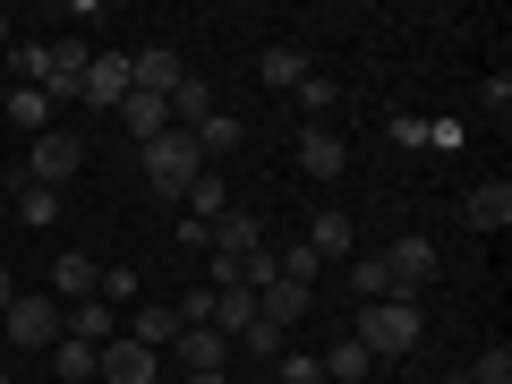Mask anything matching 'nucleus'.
I'll list each match as a JSON object with an SVG mask.
<instances>
[{"label": "nucleus", "mask_w": 512, "mask_h": 384, "mask_svg": "<svg viewBox=\"0 0 512 384\" xmlns=\"http://www.w3.org/2000/svg\"><path fill=\"white\" fill-rule=\"evenodd\" d=\"M350 342H359L367 359H410V350H419V299H367V308L350 316Z\"/></svg>", "instance_id": "nucleus-1"}, {"label": "nucleus", "mask_w": 512, "mask_h": 384, "mask_svg": "<svg viewBox=\"0 0 512 384\" xmlns=\"http://www.w3.org/2000/svg\"><path fill=\"white\" fill-rule=\"evenodd\" d=\"M77 171H86V137L77 128H43V137H26V163H18V180H35V188H69Z\"/></svg>", "instance_id": "nucleus-2"}, {"label": "nucleus", "mask_w": 512, "mask_h": 384, "mask_svg": "<svg viewBox=\"0 0 512 384\" xmlns=\"http://www.w3.org/2000/svg\"><path fill=\"white\" fill-rule=\"evenodd\" d=\"M146 154V180H154V197H188V180L205 171V154H197V137L188 128H163L154 146H137Z\"/></svg>", "instance_id": "nucleus-3"}, {"label": "nucleus", "mask_w": 512, "mask_h": 384, "mask_svg": "<svg viewBox=\"0 0 512 384\" xmlns=\"http://www.w3.org/2000/svg\"><path fill=\"white\" fill-rule=\"evenodd\" d=\"M52 342H60V299L18 291L9 316H0V350H52Z\"/></svg>", "instance_id": "nucleus-4"}, {"label": "nucleus", "mask_w": 512, "mask_h": 384, "mask_svg": "<svg viewBox=\"0 0 512 384\" xmlns=\"http://www.w3.org/2000/svg\"><path fill=\"white\" fill-rule=\"evenodd\" d=\"M86 60H94L86 35H60L52 43V60H43V94H52V111L60 103H86Z\"/></svg>", "instance_id": "nucleus-5"}, {"label": "nucleus", "mask_w": 512, "mask_h": 384, "mask_svg": "<svg viewBox=\"0 0 512 384\" xmlns=\"http://www.w3.org/2000/svg\"><path fill=\"white\" fill-rule=\"evenodd\" d=\"M256 248H265V222H256V214H248V205H231V214H222V222H214V248H205V256H214V282H222V274H231L239 256H256Z\"/></svg>", "instance_id": "nucleus-6"}, {"label": "nucleus", "mask_w": 512, "mask_h": 384, "mask_svg": "<svg viewBox=\"0 0 512 384\" xmlns=\"http://www.w3.org/2000/svg\"><path fill=\"white\" fill-rule=\"evenodd\" d=\"M94 376H103V384H154V376H163V350H137V342L120 333V342L94 350Z\"/></svg>", "instance_id": "nucleus-7"}, {"label": "nucleus", "mask_w": 512, "mask_h": 384, "mask_svg": "<svg viewBox=\"0 0 512 384\" xmlns=\"http://www.w3.org/2000/svg\"><path fill=\"white\" fill-rule=\"evenodd\" d=\"M384 265H393V291H402V299H419V282L436 274V239H427V231H402L393 248H384Z\"/></svg>", "instance_id": "nucleus-8"}, {"label": "nucleus", "mask_w": 512, "mask_h": 384, "mask_svg": "<svg viewBox=\"0 0 512 384\" xmlns=\"http://www.w3.org/2000/svg\"><path fill=\"white\" fill-rule=\"evenodd\" d=\"M180 52H171V43H146V52H128V94H163L171 103V86H180Z\"/></svg>", "instance_id": "nucleus-9"}, {"label": "nucleus", "mask_w": 512, "mask_h": 384, "mask_svg": "<svg viewBox=\"0 0 512 384\" xmlns=\"http://www.w3.org/2000/svg\"><path fill=\"white\" fill-rule=\"evenodd\" d=\"M299 171H308V180H342V171H350V146H342V128H325V120H316L308 137H299Z\"/></svg>", "instance_id": "nucleus-10"}, {"label": "nucleus", "mask_w": 512, "mask_h": 384, "mask_svg": "<svg viewBox=\"0 0 512 384\" xmlns=\"http://www.w3.org/2000/svg\"><path fill=\"white\" fill-rule=\"evenodd\" d=\"M86 103L94 111H120L128 103V52H94L86 60Z\"/></svg>", "instance_id": "nucleus-11"}, {"label": "nucleus", "mask_w": 512, "mask_h": 384, "mask_svg": "<svg viewBox=\"0 0 512 384\" xmlns=\"http://www.w3.org/2000/svg\"><path fill=\"white\" fill-rule=\"evenodd\" d=\"M94 282H103V265H94V256H77V248H60V256H52V299H60V308L94 299Z\"/></svg>", "instance_id": "nucleus-12"}, {"label": "nucleus", "mask_w": 512, "mask_h": 384, "mask_svg": "<svg viewBox=\"0 0 512 384\" xmlns=\"http://www.w3.org/2000/svg\"><path fill=\"white\" fill-rule=\"evenodd\" d=\"M205 291H214V316H205V325H214L222 342H239V333L256 325V291H239V282H205Z\"/></svg>", "instance_id": "nucleus-13"}, {"label": "nucleus", "mask_w": 512, "mask_h": 384, "mask_svg": "<svg viewBox=\"0 0 512 384\" xmlns=\"http://www.w3.org/2000/svg\"><path fill=\"white\" fill-rule=\"evenodd\" d=\"M60 333H69V342H120V325H111V299H77V308H60Z\"/></svg>", "instance_id": "nucleus-14"}, {"label": "nucleus", "mask_w": 512, "mask_h": 384, "mask_svg": "<svg viewBox=\"0 0 512 384\" xmlns=\"http://www.w3.org/2000/svg\"><path fill=\"white\" fill-rule=\"evenodd\" d=\"M308 248L325 256V265H333V256H359V222H350L342 205H325V214L308 222Z\"/></svg>", "instance_id": "nucleus-15"}, {"label": "nucleus", "mask_w": 512, "mask_h": 384, "mask_svg": "<svg viewBox=\"0 0 512 384\" xmlns=\"http://www.w3.org/2000/svg\"><path fill=\"white\" fill-rule=\"evenodd\" d=\"M128 342H137V350H171V342H180V316H171L163 299H137V316H128Z\"/></svg>", "instance_id": "nucleus-16"}, {"label": "nucleus", "mask_w": 512, "mask_h": 384, "mask_svg": "<svg viewBox=\"0 0 512 384\" xmlns=\"http://www.w3.org/2000/svg\"><path fill=\"white\" fill-rule=\"evenodd\" d=\"M461 214H470V231H504V222H512V188L504 180H478L470 197H461Z\"/></svg>", "instance_id": "nucleus-17"}, {"label": "nucleus", "mask_w": 512, "mask_h": 384, "mask_svg": "<svg viewBox=\"0 0 512 384\" xmlns=\"http://www.w3.org/2000/svg\"><path fill=\"white\" fill-rule=\"evenodd\" d=\"M120 128L137 137V146H154V137L171 128V103H163V94H128V103H120Z\"/></svg>", "instance_id": "nucleus-18"}, {"label": "nucleus", "mask_w": 512, "mask_h": 384, "mask_svg": "<svg viewBox=\"0 0 512 384\" xmlns=\"http://www.w3.org/2000/svg\"><path fill=\"white\" fill-rule=\"evenodd\" d=\"M171 350H180L188 376H205V367H222V350H231V342H222L214 325H180V342H171Z\"/></svg>", "instance_id": "nucleus-19"}, {"label": "nucleus", "mask_w": 512, "mask_h": 384, "mask_svg": "<svg viewBox=\"0 0 512 384\" xmlns=\"http://www.w3.org/2000/svg\"><path fill=\"white\" fill-rule=\"evenodd\" d=\"M308 308H316V299L299 291V282H274V291H256V316H265V325H282V333H291Z\"/></svg>", "instance_id": "nucleus-20"}, {"label": "nucleus", "mask_w": 512, "mask_h": 384, "mask_svg": "<svg viewBox=\"0 0 512 384\" xmlns=\"http://www.w3.org/2000/svg\"><path fill=\"white\" fill-rule=\"evenodd\" d=\"M214 86H205V77H180V86H171V128H197V120H214Z\"/></svg>", "instance_id": "nucleus-21"}, {"label": "nucleus", "mask_w": 512, "mask_h": 384, "mask_svg": "<svg viewBox=\"0 0 512 384\" xmlns=\"http://www.w3.org/2000/svg\"><path fill=\"white\" fill-rule=\"evenodd\" d=\"M9 128H18V137H43V128H52V94L43 86H9Z\"/></svg>", "instance_id": "nucleus-22"}, {"label": "nucleus", "mask_w": 512, "mask_h": 384, "mask_svg": "<svg viewBox=\"0 0 512 384\" xmlns=\"http://www.w3.org/2000/svg\"><path fill=\"white\" fill-rule=\"evenodd\" d=\"M256 77H265V86H282V94H299V77H308V52H299V43H274V52L256 60Z\"/></svg>", "instance_id": "nucleus-23"}, {"label": "nucleus", "mask_w": 512, "mask_h": 384, "mask_svg": "<svg viewBox=\"0 0 512 384\" xmlns=\"http://www.w3.org/2000/svg\"><path fill=\"white\" fill-rule=\"evenodd\" d=\"M180 205H188V222H222V214H231V197H222V171H197Z\"/></svg>", "instance_id": "nucleus-24"}, {"label": "nucleus", "mask_w": 512, "mask_h": 384, "mask_svg": "<svg viewBox=\"0 0 512 384\" xmlns=\"http://www.w3.org/2000/svg\"><path fill=\"white\" fill-rule=\"evenodd\" d=\"M9 205H18V222H35V231H52V222H60V197H52V188H35V180H9Z\"/></svg>", "instance_id": "nucleus-25"}, {"label": "nucleus", "mask_w": 512, "mask_h": 384, "mask_svg": "<svg viewBox=\"0 0 512 384\" xmlns=\"http://www.w3.org/2000/svg\"><path fill=\"white\" fill-rule=\"evenodd\" d=\"M350 291H359V308H367V299H402V291H393V265H384V256H350Z\"/></svg>", "instance_id": "nucleus-26"}, {"label": "nucleus", "mask_w": 512, "mask_h": 384, "mask_svg": "<svg viewBox=\"0 0 512 384\" xmlns=\"http://www.w3.org/2000/svg\"><path fill=\"white\" fill-rule=\"evenodd\" d=\"M316 367H325V384H359V376H367V367H376V359H367V350H359V342H350V333H342V342H333V350H325V359H316Z\"/></svg>", "instance_id": "nucleus-27"}, {"label": "nucleus", "mask_w": 512, "mask_h": 384, "mask_svg": "<svg viewBox=\"0 0 512 384\" xmlns=\"http://www.w3.org/2000/svg\"><path fill=\"white\" fill-rule=\"evenodd\" d=\"M188 137H197V154H205V163H214V154H239V120H231V111H214V120H197Z\"/></svg>", "instance_id": "nucleus-28"}, {"label": "nucleus", "mask_w": 512, "mask_h": 384, "mask_svg": "<svg viewBox=\"0 0 512 384\" xmlns=\"http://www.w3.org/2000/svg\"><path fill=\"white\" fill-rule=\"evenodd\" d=\"M274 274H282V282H299V291H308V282H316V274H325V256H316V248H308V239H291V248H282V256H274Z\"/></svg>", "instance_id": "nucleus-29"}, {"label": "nucleus", "mask_w": 512, "mask_h": 384, "mask_svg": "<svg viewBox=\"0 0 512 384\" xmlns=\"http://www.w3.org/2000/svg\"><path fill=\"white\" fill-rule=\"evenodd\" d=\"M43 359H52V376H69V384H77V376H94V342H69V333H60Z\"/></svg>", "instance_id": "nucleus-30"}, {"label": "nucleus", "mask_w": 512, "mask_h": 384, "mask_svg": "<svg viewBox=\"0 0 512 384\" xmlns=\"http://www.w3.org/2000/svg\"><path fill=\"white\" fill-rule=\"evenodd\" d=\"M239 350H248V359H282V350H291V333H282V325H265V316H256V325L239 333Z\"/></svg>", "instance_id": "nucleus-31"}, {"label": "nucleus", "mask_w": 512, "mask_h": 384, "mask_svg": "<svg viewBox=\"0 0 512 384\" xmlns=\"http://www.w3.org/2000/svg\"><path fill=\"white\" fill-rule=\"evenodd\" d=\"M299 103H308V111H316V120H325V111H333V103H342V86H333V77H325V69H308V77H299Z\"/></svg>", "instance_id": "nucleus-32"}, {"label": "nucleus", "mask_w": 512, "mask_h": 384, "mask_svg": "<svg viewBox=\"0 0 512 384\" xmlns=\"http://www.w3.org/2000/svg\"><path fill=\"white\" fill-rule=\"evenodd\" d=\"M146 282H137V265H103V282H94V299H137Z\"/></svg>", "instance_id": "nucleus-33"}, {"label": "nucleus", "mask_w": 512, "mask_h": 384, "mask_svg": "<svg viewBox=\"0 0 512 384\" xmlns=\"http://www.w3.org/2000/svg\"><path fill=\"white\" fill-rule=\"evenodd\" d=\"M43 60H52V43H18V52H9V69H18V86H43Z\"/></svg>", "instance_id": "nucleus-34"}, {"label": "nucleus", "mask_w": 512, "mask_h": 384, "mask_svg": "<svg viewBox=\"0 0 512 384\" xmlns=\"http://www.w3.org/2000/svg\"><path fill=\"white\" fill-rule=\"evenodd\" d=\"M274 376H282V384H325V367H316L308 350H282V359H274Z\"/></svg>", "instance_id": "nucleus-35"}, {"label": "nucleus", "mask_w": 512, "mask_h": 384, "mask_svg": "<svg viewBox=\"0 0 512 384\" xmlns=\"http://www.w3.org/2000/svg\"><path fill=\"white\" fill-rule=\"evenodd\" d=\"M478 103H487V111H495V120H504V111H512V77H504V69H495V77H487V86H478Z\"/></svg>", "instance_id": "nucleus-36"}, {"label": "nucleus", "mask_w": 512, "mask_h": 384, "mask_svg": "<svg viewBox=\"0 0 512 384\" xmlns=\"http://www.w3.org/2000/svg\"><path fill=\"white\" fill-rule=\"evenodd\" d=\"M9 299H18V274H9V265H0V316H9Z\"/></svg>", "instance_id": "nucleus-37"}, {"label": "nucleus", "mask_w": 512, "mask_h": 384, "mask_svg": "<svg viewBox=\"0 0 512 384\" xmlns=\"http://www.w3.org/2000/svg\"><path fill=\"white\" fill-rule=\"evenodd\" d=\"M188 384H231V376H222V367H205V376H188Z\"/></svg>", "instance_id": "nucleus-38"}, {"label": "nucleus", "mask_w": 512, "mask_h": 384, "mask_svg": "<svg viewBox=\"0 0 512 384\" xmlns=\"http://www.w3.org/2000/svg\"><path fill=\"white\" fill-rule=\"evenodd\" d=\"M9 35H18V26H9V9H0V52H9Z\"/></svg>", "instance_id": "nucleus-39"}, {"label": "nucleus", "mask_w": 512, "mask_h": 384, "mask_svg": "<svg viewBox=\"0 0 512 384\" xmlns=\"http://www.w3.org/2000/svg\"><path fill=\"white\" fill-rule=\"evenodd\" d=\"M0 384H9V350H0Z\"/></svg>", "instance_id": "nucleus-40"}, {"label": "nucleus", "mask_w": 512, "mask_h": 384, "mask_svg": "<svg viewBox=\"0 0 512 384\" xmlns=\"http://www.w3.org/2000/svg\"><path fill=\"white\" fill-rule=\"evenodd\" d=\"M436 384H470V376H436Z\"/></svg>", "instance_id": "nucleus-41"}]
</instances>
